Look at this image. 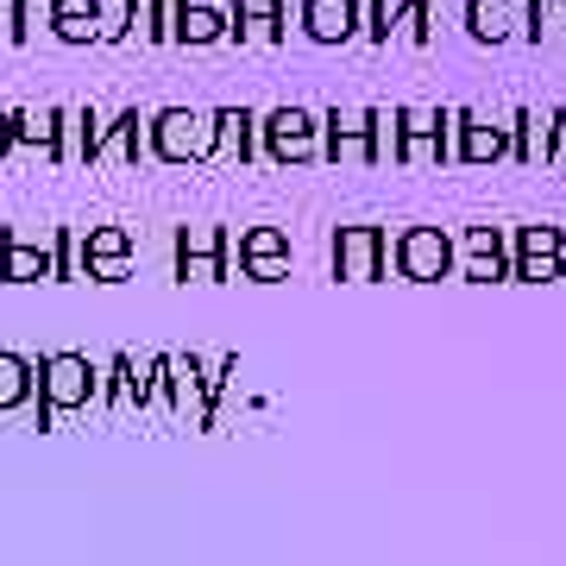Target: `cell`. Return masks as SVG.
<instances>
[{
  "label": "cell",
  "instance_id": "cell-4",
  "mask_svg": "<svg viewBox=\"0 0 566 566\" xmlns=\"http://www.w3.org/2000/svg\"><path fill=\"white\" fill-rule=\"evenodd\" d=\"M259 133H264V158L271 164H315L322 158V114H308L296 102L259 114Z\"/></svg>",
  "mask_w": 566,
  "mask_h": 566
},
{
  "label": "cell",
  "instance_id": "cell-10",
  "mask_svg": "<svg viewBox=\"0 0 566 566\" xmlns=\"http://www.w3.org/2000/svg\"><path fill=\"white\" fill-rule=\"evenodd\" d=\"M240 271L252 283H283L290 277V233H283V227H245L240 233Z\"/></svg>",
  "mask_w": 566,
  "mask_h": 566
},
{
  "label": "cell",
  "instance_id": "cell-26",
  "mask_svg": "<svg viewBox=\"0 0 566 566\" xmlns=\"http://www.w3.org/2000/svg\"><path fill=\"white\" fill-rule=\"evenodd\" d=\"M51 283H76V227H57L51 240Z\"/></svg>",
  "mask_w": 566,
  "mask_h": 566
},
{
  "label": "cell",
  "instance_id": "cell-17",
  "mask_svg": "<svg viewBox=\"0 0 566 566\" xmlns=\"http://www.w3.org/2000/svg\"><path fill=\"white\" fill-rule=\"evenodd\" d=\"M51 7V32L63 44H95L102 39V0H44Z\"/></svg>",
  "mask_w": 566,
  "mask_h": 566
},
{
  "label": "cell",
  "instance_id": "cell-24",
  "mask_svg": "<svg viewBox=\"0 0 566 566\" xmlns=\"http://www.w3.org/2000/svg\"><path fill=\"white\" fill-rule=\"evenodd\" d=\"M32 397V359L25 353H0V409H20Z\"/></svg>",
  "mask_w": 566,
  "mask_h": 566
},
{
  "label": "cell",
  "instance_id": "cell-23",
  "mask_svg": "<svg viewBox=\"0 0 566 566\" xmlns=\"http://www.w3.org/2000/svg\"><path fill=\"white\" fill-rule=\"evenodd\" d=\"M510 259H566V233L560 227H516Z\"/></svg>",
  "mask_w": 566,
  "mask_h": 566
},
{
  "label": "cell",
  "instance_id": "cell-28",
  "mask_svg": "<svg viewBox=\"0 0 566 566\" xmlns=\"http://www.w3.org/2000/svg\"><path fill=\"white\" fill-rule=\"evenodd\" d=\"M510 7H516V39L542 44V7H547V0H510Z\"/></svg>",
  "mask_w": 566,
  "mask_h": 566
},
{
  "label": "cell",
  "instance_id": "cell-21",
  "mask_svg": "<svg viewBox=\"0 0 566 566\" xmlns=\"http://www.w3.org/2000/svg\"><path fill=\"white\" fill-rule=\"evenodd\" d=\"M114 151H120L126 164H139V151H145V114H139V107H120V114H114L102 158H114Z\"/></svg>",
  "mask_w": 566,
  "mask_h": 566
},
{
  "label": "cell",
  "instance_id": "cell-30",
  "mask_svg": "<svg viewBox=\"0 0 566 566\" xmlns=\"http://www.w3.org/2000/svg\"><path fill=\"white\" fill-rule=\"evenodd\" d=\"M7 151H13V120H7V107H0V164H7Z\"/></svg>",
  "mask_w": 566,
  "mask_h": 566
},
{
  "label": "cell",
  "instance_id": "cell-9",
  "mask_svg": "<svg viewBox=\"0 0 566 566\" xmlns=\"http://www.w3.org/2000/svg\"><path fill=\"white\" fill-rule=\"evenodd\" d=\"M13 120V145H32L51 164L70 158V107H7Z\"/></svg>",
  "mask_w": 566,
  "mask_h": 566
},
{
  "label": "cell",
  "instance_id": "cell-6",
  "mask_svg": "<svg viewBox=\"0 0 566 566\" xmlns=\"http://www.w3.org/2000/svg\"><path fill=\"white\" fill-rule=\"evenodd\" d=\"M327 259H334V277L378 283V277H390V233L385 227H340L334 245H327Z\"/></svg>",
  "mask_w": 566,
  "mask_h": 566
},
{
  "label": "cell",
  "instance_id": "cell-12",
  "mask_svg": "<svg viewBox=\"0 0 566 566\" xmlns=\"http://www.w3.org/2000/svg\"><path fill=\"white\" fill-rule=\"evenodd\" d=\"M465 283H510V240L497 233V227H465Z\"/></svg>",
  "mask_w": 566,
  "mask_h": 566
},
{
  "label": "cell",
  "instance_id": "cell-2",
  "mask_svg": "<svg viewBox=\"0 0 566 566\" xmlns=\"http://www.w3.org/2000/svg\"><path fill=\"white\" fill-rule=\"evenodd\" d=\"M145 139H151V158L158 164H208L221 151V120L196 114V107H158L145 120Z\"/></svg>",
  "mask_w": 566,
  "mask_h": 566
},
{
  "label": "cell",
  "instance_id": "cell-11",
  "mask_svg": "<svg viewBox=\"0 0 566 566\" xmlns=\"http://www.w3.org/2000/svg\"><path fill=\"white\" fill-rule=\"evenodd\" d=\"M283 13H290V0H233L227 7V39L240 44H283L290 39V25H283Z\"/></svg>",
  "mask_w": 566,
  "mask_h": 566
},
{
  "label": "cell",
  "instance_id": "cell-5",
  "mask_svg": "<svg viewBox=\"0 0 566 566\" xmlns=\"http://www.w3.org/2000/svg\"><path fill=\"white\" fill-rule=\"evenodd\" d=\"M177 277L227 283L233 277V233L227 227H177Z\"/></svg>",
  "mask_w": 566,
  "mask_h": 566
},
{
  "label": "cell",
  "instance_id": "cell-15",
  "mask_svg": "<svg viewBox=\"0 0 566 566\" xmlns=\"http://www.w3.org/2000/svg\"><path fill=\"white\" fill-rule=\"evenodd\" d=\"M227 39V13L208 0H170V44H221Z\"/></svg>",
  "mask_w": 566,
  "mask_h": 566
},
{
  "label": "cell",
  "instance_id": "cell-8",
  "mask_svg": "<svg viewBox=\"0 0 566 566\" xmlns=\"http://www.w3.org/2000/svg\"><path fill=\"white\" fill-rule=\"evenodd\" d=\"M322 158L327 164H378V151H371V107H327Z\"/></svg>",
  "mask_w": 566,
  "mask_h": 566
},
{
  "label": "cell",
  "instance_id": "cell-13",
  "mask_svg": "<svg viewBox=\"0 0 566 566\" xmlns=\"http://www.w3.org/2000/svg\"><path fill=\"white\" fill-rule=\"evenodd\" d=\"M0 283H51V245L25 240L20 227H0Z\"/></svg>",
  "mask_w": 566,
  "mask_h": 566
},
{
  "label": "cell",
  "instance_id": "cell-25",
  "mask_svg": "<svg viewBox=\"0 0 566 566\" xmlns=\"http://www.w3.org/2000/svg\"><path fill=\"white\" fill-rule=\"evenodd\" d=\"M390 25H397L409 44H428L434 39V0H397V7H390Z\"/></svg>",
  "mask_w": 566,
  "mask_h": 566
},
{
  "label": "cell",
  "instance_id": "cell-1",
  "mask_svg": "<svg viewBox=\"0 0 566 566\" xmlns=\"http://www.w3.org/2000/svg\"><path fill=\"white\" fill-rule=\"evenodd\" d=\"M32 390H39V428H57L63 409H88L102 397V371L88 353H44L32 365Z\"/></svg>",
  "mask_w": 566,
  "mask_h": 566
},
{
  "label": "cell",
  "instance_id": "cell-20",
  "mask_svg": "<svg viewBox=\"0 0 566 566\" xmlns=\"http://www.w3.org/2000/svg\"><path fill=\"white\" fill-rule=\"evenodd\" d=\"M214 120H221V139H233L240 164L259 158V114L252 107H214Z\"/></svg>",
  "mask_w": 566,
  "mask_h": 566
},
{
  "label": "cell",
  "instance_id": "cell-22",
  "mask_svg": "<svg viewBox=\"0 0 566 566\" xmlns=\"http://www.w3.org/2000/svg\"><path fill=\"white\" fill-rule=\"evenodd\" d=\"M70 133H76V158L82 164H102L107 151V120L95 107H70Z\"/></svg>",
  "mask_w": 566,
  "mask_h": 566
},
{
  "label": "cell",
  "instance_id": "cell-3",
  "mask_svg": "<svg viewBox=\"0 0 566 566\" xmlns=\"http://www.w3.org/2000/svg\"><path fill=\"white\" fill-rule=\"evenodd\" d=\"M453 264H460V245L447 240L441 227H403V233H390V271L403 283H441V277H453Z\"/></svg>",
  "mask_w": 566,
  "mask_h": 566
},
{
  "label": "cell",
  "instance_id": "cell-19",
  "mask_svg": "<svg viewBox=\"0 0 566 566\" xmlns=\"http://www.w3.org/2000/svg\"><path fill=\"white\" fill-rule=\"evenodd\" d=\"M126 7V25L114 32V39H151V44H170V0H120Z\"/></svg>",
  "mask_w": 566,
  "mask_h": 566
},
{
  "label": "cell",
  "instance_id": "cell-7",
  "mask_svg": "<svg viewBox=\"0 0 566 566\" xmlns=\"http://www.w3.org/2000/svg\"><path fill=\"white\" fill-rule=\"evenodd\" d=\"M126 264H133V233L126 227H88L76 240V277L126 283Z\"/></svg>",
  "mask_w": 566,
  "mask_h": 566
},
{
  "label": "cell",
  "instance_id": "cell-14",
  "mask_svg": "<svg viewBox=\"0 0 566 566\" xmlns=\"http://www.w3.org/2000/svg\"><path fill=\"white\" fill-rule=\"evenodd\" d=\"M303 32L315 44H353L359 39V0H303Z\"/></svg>",
  "mask_w": 566,
  "mask_h": 566
},
{
  "label": "cell",
  "instance_id": "cell-27",
  "mask_svg": "<svg viewBox=\"0 0 566 566\" xmlns=\"http://www.w3.org/2000/svg\"><path fill=\"white\" fill-rule=\"evenodd\" d=\"M0 7H7V39L25 44L32 39V13H39V0H0Z\"/></svg>",
  "mask_w": 566,
  "mask_h": 566
},
{
  "label": "cell",
  "instance_id": "cell-18",
  "mask_svg": "<svg viewBox=\"0 0 566 566\" xmlns=\"http://www.w3.org/2000/svg\"><path fill=\"white\" fill-rule=\"evenodd\" d=\"M465 32L479 44H510L516 39V7L510 0H465Z\"/></svg>",
  "mask_w": 566,
  "mask_h": 566
},
{
  "label": "cell",
  "instance_id": "cell-16",
  "mask_svg": "<svg viewBox=\"0 0 566 566\" xmlns=\"http://www.w3.org/2000/svg\"><path fill=\"white\" fill-rule=\"evenodd\" d=\"M497 158H510V126H491V120H479V114L465 107L453 164H497Z\"/></svg>",
  "mask_w": 566,
  "mask_h": 566
},
{
  "label": "cell",
  "instance_id": "cell-29",
  "mask_svg": "<svg viewBox=\"0 0 566 566\" xmlns=\"http://www.w3.org/2000/svg\"><path fill=\"white\" fill-rule=\"evenodd\" d=\"M126 365H133V353H114V365H107L114 378L102 385V397H95V403H120V397H126Z\"/></svg>",
  "mask_w": 566,
  "mask_h": 566
}]
</instances>
